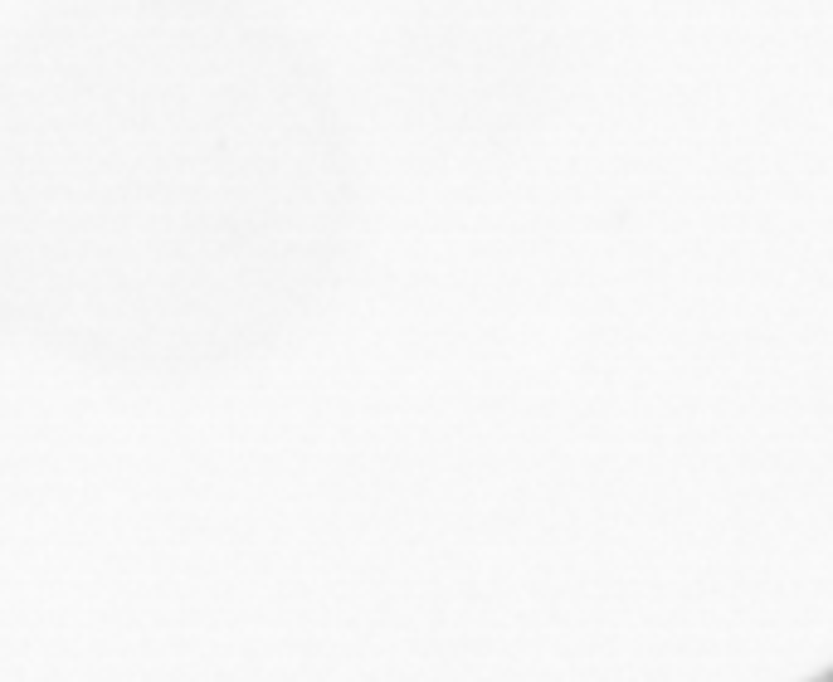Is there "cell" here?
<instances>
[{
	"mask_svg": "<svg viewBox=\"0 0 833 682\" xmlns=\"http://www.w3.org/2000/svg\"><path fill=\"white\" fill-rule=\"evenodd\" d=\"M814 682H833V673H824V678H814Z\"/></svg>",
	"mask_w": 833,
	"mask_h": 682,
	"instance_id": "6da1fadb",
	"label": "cell"
}]
</instances>
